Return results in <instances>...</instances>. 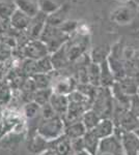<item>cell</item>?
Returning <instances> with one entry per match:
<instances>
[{
  "label": "cell",
  "instance_id": "obj_24",
  "mask_svg": "<svg viewBox=\"0 0 139 155\" xmlns=\"http://www.w3.org/2000/svg\"><path fill=\"white\" fill-rule=\"evenodd\" d=\"M39 155H57V154L55 153V151L52 148H49L48 150H46L45 152H43V153L39 154Z\"/></svg>",
  "mask_w": 139,
  "mask_h": 155
},
{
  "label": "cell",
  "instance_id": "obj_13",
  "mask_svg": "<svg viewBox=\"0 0 139 155\" xmlns=\"http://www.w3.org/2000/svg\"><path fill=\"white\" fill-rule=\"evenodd\" d=\"M86 132L87 130L85 128L84 124L82 123V121H78L75 122V123L65 125L64 136H67L71 140H74V139H79V137H83Z\"/></svg>",
  "mask_w": 139,
  "mask_h": 155
},
{
  "label": "cell",
  "instance_id": "obj_5",
  "mask_svg": "<svg viewBox=\"0 0 139 155\" xmlns=\"http://www.w3.org/2000/svg\"><path fill=\"white\" fill-rule=\"evenodd\" d=\"M98 152L99 153H109L113 155H123V149L120 139L113 134L112 136L100 140Z\"/></svg>",
  "mask_w": 139,
  "mask_h": 155
},
{
  "label": "cell",
  "instance_id": "obj_10",
  "mask_svg": "<svg viewBox=\"0 0 139 155\" xmlns=\"http://www.w3.org/2000/svg\"><path fill=\"white\" fill-rule=\"evenodd\" d=\"M51 148L57 155H74V151L71 145V139L67 136H62L56 141L51 143Z\"/></svg>",
  "mask_w": 139,
  "mask_h": 155
},
{
  "label": "cell",
  "instance_id": "obj_23",
  "mask_svg": "<svg viewBox=\"0 0 139 155\" xmlns=\"http://www.w3.org/2000/svg\"><path fill=\"white\" fill-rule=\"evenodd\" d=\"M12 99L9 90H1L0 91V104H7Z\"/></svg>",
  "mask_w": 139,
  "mask_h": 155
},
{
  "label": "cell",
  "instance_id": "obj_4",
  "mask_svg": "<svg viewBox=\"0 0 139 155\" xmlns=\"http://www.w3.org/2000/svg\"><path fill=\"white\" fill-rule=\"evenodd\" d=\"M118 132L114 131L120 139L123 149V155H139V137L134 131H122L116 128Z\"/></svg>",
  "mask_w": 139,
  "mask_h": 155
},
{
  "label": "cell",
  "instance_id": "obj_15",
  "mask_svg": "<svg viewBox=\"0 0 139 155\" xmlns=\"http://www.w3.org/2000/svg\"><path fill=\"white\" fill-rule=\"evenodd\" d=\"M102 119H101V117L97 114V112L93 111L92 109H89L85 112L84 115H83L81 121H82V123L84 124L86 130L89 131L98 125V123Z\"/></svg>",
  "mask_w": 139,
  "mask_h": 155
},
{
  "label": "cell",
  "instance_id": "obj_9",
  "mask_svg": "<svg viewBox=\"0 0 139 155\" xmlns=\"http://www.w3.org/2000/svg\"><path fill=\"white\" fill-rule=\"evenodd\" d=\"M115 85L117 88L123 92V94L128 96H133L138 94L139 91V83L135 79L130 77H126L125 79H122L120 81H116Z\"/></svg>",
  "mask_w": 139,
  "mask_h": 155
},
{
  "label": "cell",
  "instance_id": "obj_18",
  "mask_svg": "<svg viewBox=\"0 0 139 155\" xmlns=\"http://www.w3.org/2000/svg\"><path fill=\"white\" fill-rule=\"evenodd\" d=\"M52 94H53L52 89H48V88L37 89L33 95V101H35L37 104L43 107V106H45V104H49Z\"/></svg>",
  "mask_w": 139,
  "mask_h": 155
},
{
  "label": "cell",
  "instance_id": "obj_11",
  "mask_svg": "<svg viewBox=\"0 0 139 155\" xmlns=\"http://www.w3.org/2000/svg\"><path fill=\"white\" fill-rule=\"evenodd\" d=\"M75 82L71 78H62V79L58 80L53 85L52 90L54 93L57 94H62V95H68L69 96L73 91H75Z\"/></svg>",
  "mask_w": 139,
  "mask_h": 155
},
{
  "label": "cell",
  "instance_id": "obj_22",
  "mask_svg": "<svg viewBox=\"0 0 139 155\" xmlns=\"http://www.w3.org/2000/svg\"><path fill=\"white\" fill-rule=\"evenodd\" d=\"M71 145H72V149H73V151H74V153H76V152H79V151H82V150H85L83 137L71 140Z\"/></svg>",
  "mask_w": 139,
  "mask_h": 155
},
{
  "label": "cell",
  "instance_id": "obj_21",
  "mask_svg": "<svg viewBox=\"0 0 139 155\" xmlns=\"http://www.w3.org/2000/svg\"><path fill=\"white\" fill-rule=\"evenodd\" d=\"M130 112L139 118V94L131 96Z\"/></svg>",
  "mask_w": 139,
  "mask_h": 155
},
{
  "label": "cell",
  "instance_id": "obj_26",
  "mask_svg": "<svg viewBox=\"0 0 139 155\" xmlns=\"http://www.w3.org/2000/svg\"><path fill=\"white\" fill-rule=\"evenodd\" d=\"M134 132H135V134H137V136H138V137H139V124H138L137 128H136V130H135V131H134Z\"/></svg>",
  "mask_w": 139,
  "mask_h": 155
},
{
  "label": "cell",
  "instance_id": "obj_16",
  "mask_svg": "<svg viewBox=\"0 0 139 155\" xmlns=\"http://www.w3.org/2000/svg\"><path fill=\"white\" fill-rule=\"evenodd\" d=\"M83 142H84V148L87 152H89L92 155L97 154L100 140L92 131H87L85 134V136L83 137Z\"/></svg>",
  "mask_w": 139,
  "mask_h": 155
},
{
  "label": "cell",
  "instance_id": "obj_20",
  "mask_svg": "<svg viewBox=\"0 0 139 155\" xmlns=\"http://www.w3.org/2000/svg\"><path fill=\"white\" fill-rule=\"evenodd\" d=\"M41 119L42 120H47V119H51L53 117L57 116L56 113H55V111L53 110L52 106L49 104H45V106L41 107Z\"/></svg>",
  "mask_w": 139,
  "mask_h": 155
},
{
  "label": "cell",
  "instance_id": "obj_28",
  "mask_svg": "<svg viewBox=\"0 0 139 155\" xmlns=\"http://www.w3.org/2000/svg\"><path fill=\"white\" fill-rule=\"evenodd\" d=\"M2 115H3V114H1V111H0V120L2 119Z\"/></svg>",
  "mask_w": 139,
  "mask_h": 155
},
{
  "label": "cell",
  "instance_id": "obj_25",
  "mask_svg": "<svg viewBox=\"0 0 139 155\" xmlns=\"http://www.w3.org/2000/svg\"><path fill=\"white\" fill-rule=\"evenodd\" d=\"M74 155H92L89 152H87L86 150H82V151H79V152H76Z\"/></svg>",
  "mask_w": 139,
  "mask_h": 155
},
{
  "label": "cell",
  "instance_id": "obj_1",
  "mask_svg": "<svg viewBox=\"0 0 139 155\" xmlns=\"http://www.w3.org/2000/svg\"><path fill=\"white\" fill-rule=\"evenodd\" d=\"M64 131L65 122L64 118L59 116H55L47 120L41 119L36 126V134L50 143L64 136Z\"/></svg>",
  "mask_w": 139,
  "mask_h": 155
},
{
  "label": "cell",
  "instance_id": "obj_6",
  "mask_svg": "<svg viewBox=\"0 0 139 155\" xmlns=\"http://www.w3.org/2000/svg\"><path fill=\"white\" fill-rule=\"evenodd\" d=\"M113 122L116 128L120 129L122 131H135L139 124V118L130 111H127Z\"/></svg>",
  "mask_w": 139,
  "mask_h": 155
},
{
  "label": "cell",
  "instance_id": "obj_3",
  "mask_svg": "<svg viewBox=\"0 0 139 155\" xmlns=\"http://www.w3.org/2000/svg\"><path fill=\"white\" fill-rule=\"evenodd\" d=\"M138 14V4L134 1L127 2L118 5L112 11L110 15V20L112 23L120 26H127L133 23Z\"/></svg>",
  "mask_w": 139,
  "mask_h": 155
},
{
  "label": "cell",
  "instance_id": "obj_2",
  "mask_svg": "<svg viewBox=\"0 0 139 155\" xmlns=\"http://www.w3.org/2000/svg\"><path fill=\"white\" fill-rule=\"evenodd\" d=\"M114 99L111 88L99 87L96 97L92 101V109L97 112L101 119H112Z\"/></svg>",
  "mask_w": 139,
  "mask_h": 155
},
{
  "label": "cell",
  "instance_id": "obj_19",
  "mask_svg": "<svg viewBox=\"0 0 139 155\" xmlns=\"http://www.w3.org/2000/svg\"><path fill=\"white\" fill-rule=\"evenodd\" d=\"M39 114H41V106L35 101H29L24 104L23 115L27 119H34Z\"/></svg>",
  "mask_w": 139,
  "mask_h": 155
},
{
  "label": "cell",
  "instance_id": "obj_29",
  "mask_svg": "<svg viewBox=\"0 0 139 155\" xmlns=\"http://www.w3.org/2000/svg\"><path fill=\"white\" fill-rule=\"evenodd\" d=\"M138 12H139V5H138Z\"/></svg>",
  "mask_w": 139,
  "mask_h": 155
},
{
  "label": "cell",
  "instance_id": "obj_8",
  "mask_svg": "<svg viewBox=\"0 0 139 155\" xmlns=\"http://www.w3.org/2000/svg\"><path fill=\"white\" fill-rule=\"evenodd\" d=\"M115 130V124L112 119H102L98 123V125L92 129V131L99 140H102L104 137H110L114 134Z\"/></svg>",
  "mask_w": 139,
  "mask_h": 155
},
{
  "label": "cell",
  "instance_id": "obj_27",
  "mask_svg": "<svg viewBox=\"0 0 139 155\" xmlns=\"http://www.w3.org/2000/svg\"><path fill=\"white\" fill-rule=\"evenodd\" d=\"M96 155H113V154H109V153H99V152H98V153L96 154Z\"/></svg>",
  "mask_w": 139,
  "mask_h": 155
},
{
  "label": "cell",
  "instance_id": "obj_12",
  "mask_svg": "<svg viewBox=\"0 0 139 155\" xmlns=\"http://www.w3.org/2000/svg\"><path fill=\"white\" fill-rule=\"evenodd\" d=\"M49 148H51V143L46 141L45 139H43V137L41 136H39L37 134L32 137L28 145V150L31 153H33L35 155L43 153V152H45Z\"/></svg>",
  "mask_w": 139,
  "mask_h": 155
},
{
  "label": "cell",
  "instance_id": "obj_7",
  "mask_svg": "<svg viewBox=\"0 0 139 155\" xmlns=\"http://www.w3.org/2000/svg\"><path fill=\"white\" fill-rule=\"evenodd\" d=\"M50 104L52 106L53 110L55 111L57 116L64 118L65 114L69 109L70 99L68 95H62V94H57L53 92L51 99H50Z\"/></svg>",
  "mask_w": 139,
  "mask_h": 155
},
{
  "label": "cell",
  "instance_id": "obj_14",
  "mask_svg": "<svg viewBox=\"0 0 139 155\" xmlns=\"http://www.w3.org/2000/svg\"><path fill=\"white\" fill-rule=\"evenodd\" d=\"M115 82V78L111 71L108 61L106 60L103 63H101V87L111 88Z\"/></svg>",
  "mask_w": 139,
  "mask_h": 155
},
{
  "label": "cell",
  "instance_id": "obj_17",
  "mask_svg": "<svg viewBox=\"0 0 139 155\" xmlns=\"http://www.w3.org/2000/svg\"><path fill=\"white\" fill-rule=\"evenodd\" d=\"M88 83L95 87L101 86V65L97 63H92L87 67Z\"/></svg>",
  "mask_w": 139,
  "mask_h": 155
}]
</instances>
